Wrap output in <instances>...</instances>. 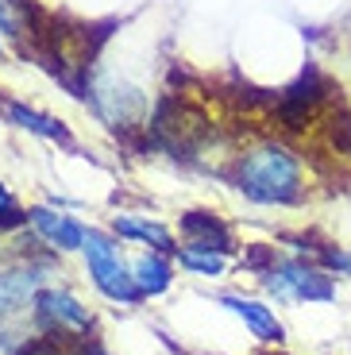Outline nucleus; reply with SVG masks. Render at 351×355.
Masks as SVG:
<instances>
[{
	"label": "nucleus",
	"mask_w": 351,
	"mask_h": 355,
	"mask_svg": "<svg viewBox=\"0 0 351 355\" xmlns=\"http://www.w3.org/2000/svg\"><path fill=\"white\" fill-rule=\"evenodd\" d=\"M259 282L274 302H336V278L313 259H274Z\"/></svg>",
	"instance_id": "2"
},
{
	"label": "nucleus",
	"mask_w": 351,
	"mask_h": 355,
	"mask_svg": "<svg viewBox=\"0 0 351 355\" xmlns=\"http://www.w3.org/2000/svg\"><path fill=\"white\" fill-rule=\"evenodd\" d=\"M81 251H85L89 278L97 282V290L105 293V297L123 302V305H135V302L143 297L139 286H135V278H132V270H128V263H123L120 248L108 240L105 232H85V243H81Z\"/></svg>",
	"instance_id": "3"
},
{
	"label": "nucleus",
	"mask_w": 351,
	"mask_h": 355,
	"mask_svg": "<svg viewBox=\"0 0 351 355\" xmlns=\"http://www.w3.org/2000/svg\"><path fill=\"white\" fill-rule=\"evenodd\" d=\"M116 236H123V240H143L151 243L155 251H174V236H170L166 228L158 220H139V216H116L112 220Z\"/></svg>",
	"instance_id": "12"
},
{
	"label": "nucleus",
	"mask_w": 351,
	"mask_h": 355,
	"mask_svg": "<svg viewBox=\"0 0 351 355\" xmlns=\"http://www.w3.org/2000/svg\"><path fill=\"white\" fill-rule=\"evenodd\" d=\"M35 317L46 332H89L93 329V317L89 309H81V302L66 290H39L35 293Z\"/></svg>",
	"instance_id": "5"
},
{
	"label": "nucleus",
	"mask_w": 351,
	"mask_h": 355,
	"mask_svg": "<svg viewBox=\"0 0 351 355\" xmlns=\"http://www.w3.org/2000/svg\"><path fill=\"white\" fill-rule=\"evenodd\" d=\"M220 305H228L239 320H243L247 329L255 332V340H263V344H282L286 340V329H282V320L274 317V309L266 302H251V297H232L224 293Z\"/></svg>",
	"instance_id": "9"
},
{
	"label": "nucleus",
	"mask_w": 351,
	"mask_h": 355,
	"mask_svg": "<svg viewBox=\"0 0 351 355\" xmlns=\"http://www.w3.org/2000/svg\"><path fill=\"white\" fill-rule=\"evenodd\" d=\"M178 263H182L185 270H197V275H205V278H220V275H224V255H216V251L185 248V251H178Z\"/></svg>",
	"instance_id": "14"
},
{
	"label": "nucleus",
	"mask_w": 351,
	"mask_h": 355,
	"mask_svg": "<svg viewBox=\"0 0 351 355\" xmlns=\"http://www.w3.org/2000/svg\"><path fill=\"white\" fill-rule=\"evenodd\" d=\"M132 278L139 286L143 297H158V293H166L170 282H174V266H170L166 251H147L132 263Z\"/></svg>",
	"instance_id": "10"
},
{
	"label": "nucleus",
	"mask_w": 351,
	"mask_h": 355,
	"mask_svg": "<svg viewBox=\"0 0 351 355\" xmlns=\"http://www.w3.org/2000/svg\"><path fill=\"white\" fill-rule=\"evenodd\" d=\"M27 220H31V228H35L54 251H78L81 243H85V228H81L78 220H70V216L46 209V205H35V209L27 213Z\"/></svg>",
	"instance_id": "7"
},
{
	"label": "nucleus",
	"mask_w": 351,
	"mask_h": 355,
	"mask_svg": "<svg viewBox=\"0 0 351 355\" xmlns=\"http://www.w3.org/2000/svg\"><path fill=\"white\" fill-rule=\"evenodd\" d=\"M39 290H43V270L35 263L0 266V317H8L19 305H27Z\"/></svg>",
	"instance_id": "6"
},
{
	"label": "nucleus",
	"mask_w": 351,
	"mask_h": 355,
	"mask_svg": "<svg viewBox=\"0 0 351 355\" xmlns=\"http://www.w3.org/2000/svg\"><path fill=\"white\" fill-rule=\"evenodd\" d=\"M313 263L328 270L332 278H351V248H336V243H316Z\"/></svg>",
	"instance_id": "13"
},
{
	"label": "nucleus",
	"mask_w": 351,
	"mask_h": 355,
	"mask_svg": "<svg viewBox=\"0 0 351 355\" xmlns=\"http://www.w3.org/2000/svg\"><path fill=\"white\" fill-rule=\"evenodd\" d=\"M89 105L116 132L135 128L143 120V112H147V97L135 85H128L123 78H116V73H97L93 78V85H89Z\"/></svg>",
	"instance_id": "4"
},
{
	"label": "nucleus",
	"mask_w": 351,
	"mask_h": 355,
	"mask_svg": "<svg viewBox=\"0 0 351 355\" xmlns=\"http://www.w3.org/2000/svg\"><path fill=\"white\" fill-rule=\"evenodd\" d=\"M27 220V213L16 205V197L8 193V186L0 182V228H19Z\"/></svg>",
	"instance_id": "15"
},
{
	"label": "nucleus",
	"mask_w": 351,
	"mask_h": 355,
	"mask_svg": "<svg viewBox=\"0 0 351 355\" xmlns=\"http://www.w3.org/2000/svg\"><path fill=\"white\" fill-rule=\"evenodd\" d=\"M0 112L8 116L16 128H24V132H35V135H43V139H70L66 124H58V120H51V116L35 112V108L19 105V101H0Z\"/></svg>",
	"instance_id": "11"
},
{
	"label": "nucleus",
	"mask_w": 351,
	"mask_h": 355,
	"mask_svg": "<svg viewBox=\"0 0 351 355\" xmlns=\"http://www.w3.org/2000/svg\"><path fill=\"white\" fill-rule=\"evenodd\" d=\"M0 58H4V43H0Z\"/></svg>",
	"instance_id": "16"
},
{
	"label": "nucleus",
	"mask_w": 351,
	"mask_h": 355,
	"mask_svg": "<svg viewBox=\"0 0 351 355\" xmlns=\"http://www.w3.org/2000/svg\"><path fill=\"white\" fill-rule=\"evenodd\" d=\"M236 189L255 205H298L305 197V162L282 139H259L236 155Z\"/></svg>",
	"instance_id": "1"
},
{
	"label": "nucleus",
	"mask_w": 351,
	"mask_h": 355,
	"mask_svg": "<svg viewBox=\"0 0 351 355\" xmlns=\"http://www.w3.org/2000/svg\"><path fill=\"white\" fill-rule=\"evenodd\" d=\"M182 236H185V248H197V251H216V255L236 251L232 232L212 213H185L182 216Z\"/></svg>",
	"instance_id": "8"
}]
</instances>
